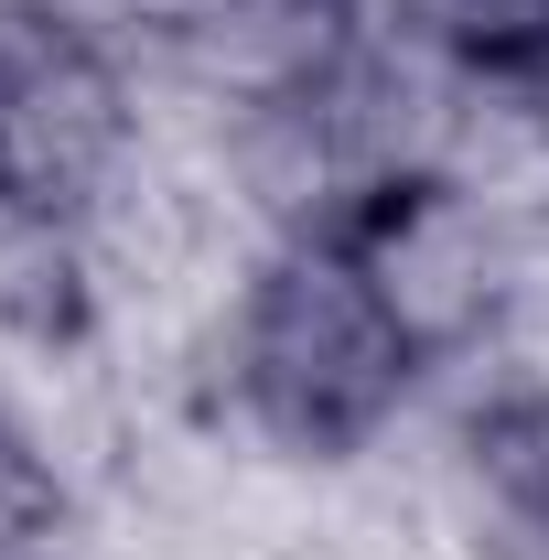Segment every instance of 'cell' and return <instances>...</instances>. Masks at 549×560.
<instances>
[{
    "label": "cell",
    "instance_id": "7a4b0ae2",
    "mask_svg": "<svg viewBox=\"0 0 549 560\" xmlns=\"http://www.w3.org/2000/svg\"><path fill=\"white\" fill-rule=\"evenodd\" d=\"M475 75H549V0H377Z\"/></svg>",
    "mask_w": 549,
    "mask_h": 560
},
{
    "label": "cell",
    "instance_id": "6da1fadb",
    "mask_svg": "<svg viewBox=\"0 0 549 560\" xmlns=\"http://www.w3.org/2000/svg\"><path fill=\"white\" fill-rule=\"evenodd\" d=\"M344 259L366 270L377 313L410 335L420 366H453L475 355L506 302L549 270V215L495 206L475 184H442V173H410L388 195H366V215L344 226Z\"/></svg>",
    "mask_w": 549,
    "mask_h": 560
}]
</instances>
